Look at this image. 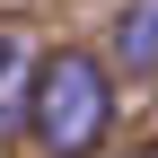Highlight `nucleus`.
<instances>
[{
    "label": "nucleus",
    "instance_id": "1",
    "mask_svg": "<svg viewBox=\"0 0 158 158\" xmlns=\"http://www.w3.org/2000/svg\"><path fill=\"white\" fill-rule=\"evenodd\" d=\"M27 123H35V141H44L53 158H97V141H106V123H114V88H106V62L97 53H44L35 62V106H27Z\"/></svg>",
    "mask_w": 158,
    "mask_h": 158
},
{
    "label": "nucleus",
    "instance_id": "2",
    "mask_svg": "<svg viewBox=\"0 0 158 158\" xmlns=\"http://www.w3.org/2000/svg\"><path fill=\"white\" fill-rule=\"evenodd\" d=\"M114 62L123 70H158V0H123V18H114Z\"/></svg>",
    "mask_w": 158,
    "mask_h": 158
},
{
    "label": "nucleus",
    "instance_id": "3",
    "mask_svg": "<svg viewBox=\"0 0 158 158\" xmlns=\"http://www.w3.org/2000/svg\"><path fill=\"white\" fill-rule=\"evenodd\" d=\"M27 106H35V62H27V44L0 27V132H9Z\"/></svg>",
    "mask_w": 158,
    "mask_h": 158
}]
</instances>
